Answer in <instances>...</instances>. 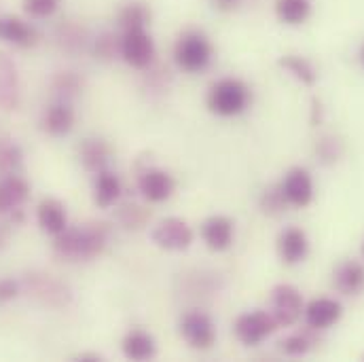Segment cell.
I'll list each match as a JSON object with an SVG mask.
<instances>
[{
	"mask_svg": "<svg viewBox=\"0 0 364 362\" xmlns=\"http://www.w3.org/2000/svg\"><path fill=\"white\" fill-rule=\"evenodd\" d=\"M110 242V227L106 223H90L83 227H66L55 235L53 252L68 263L97 259Z\"/></svg>",
	"mask_w": 364,
	"mask_h": 362,
	"instance_id": "6da1fadb",
	"label": "cell"
},
{
	"mask_svg": "<svg viewBox=\"0 0 364 362\" xmlns=\"http://www.w3.org/2000/svg\"><path fill=\"white\" fill-rule=\"evenodd\" d=\"M21 290L38 305L51 307V309H62L73 303V288L58 280L55 275L43 272H30L23 275Z\"/></svg>",
	"mask_w": 364,
	"mask_h": 362,
	"instance_id": "7a4b0ae2",
	"label": "cell"
},
{
	"mask_svg": "<svg viewBox=\"0 0 364 362\" xmlns=\"http://www.w3.org/2000/svg\"><path fill=\"white\" fill-rule=\"evenodd\" d=\"M212 58H214V47L201 30L182 32L174 45V62L184 73L199 75L208 70Z\"/></svg>",
	"mask_w": 364,
	"mask_h": 362,
	"instance_id": "3957f363",
	"label": "cell"
},
{
	"mask_svg": "<svg viewBox=\"0 0 364 362\" xmlns=\"http://www.w3.org/2000/svg\"><path fill=\"white\" fill-rule=\"evenodd\" d=\"M252 93L248 90V85L240 79L227 77L216 81L210 91H208V108L210 112L218 115V117H237L242 115L248 106H250Z\"/></svg>",
	"mask_w": 364,
	"mask_h": 362,
	"instance_id": "277c9868",
	"label": "cell"
},
{
	"mask_svg": "<svg viewBox=\"0 0 364 362\" xmlns=\"http://www.w3.org/2000/svg\"><path fill=\"white\" fill-rule=\"evenodd\" d=\"M155 55L157 47L146 28L121 32V60L127 66L136 70H146L149 66H153Z\"/></svg>",
	"mask_w": 364,
	"mask_h": 362,
	"instance_id": "5b68a950",
	"label": "cell"
},
{
	"mask_svg": "<svg viewBox=\"0 0 364 362\" xmlns=\"http://www.w3.org/2000/svg\"><path fill=\"white\" fill-rule=\"evenodd\" d=\"M305 312L301 292L290 284H277L269 297V314L277 326H294Z\"/></svg>",
	"mask_w": 364,
	"mask_h": 362,
	"instance_id": "8992f818",
	"label": "cell"
},
{
	"mask_svg": "<svg viewBox=\"0 0 364 362\" xmlns=\"http://www.w3.org/2000/svg\"><path fill=\"white\" fill-rule=\"evenodd\" d=\"M151 240L161 250L182 252V250H186L193 244L195 233H193V229H191V225L186 220L176 218V216H170V218H164L151 231Z\"/></svg>",
	"mask_w": 364,
	"mask_h": 362,
	"instance_id": "52a82bcc",
	"label": "cell"
},
{
	"mask_svg": "<svg viewBox=\"0 0 364 362\" xmlns=\"http://www.w3.org/2000/svg\"><path fill=\"white\" fill-rule=\"evenodd\" d=\"M181 335L188 348L193 350H210L216 341V326L212 318L199 309L186 312L181 318Z\"/></svg>",
	"mask_w": 364,
	"mask_h": 362,
	"instance_id": "ba28073f",
	"label": "cell"
},
{
	"mask_svg": "<svg viewBox=\"0 0 364 362\" xmlns=\"http://www.w3.org/2000/svg\"><path fill=\"white\" fill-rule=\"evenodd\" d=\"M275 329H277V324L272 318V314L269 312H261V309L242 314L235 320V324H233V333H235V337L244 346H259V344H263Z\"/></svg>",
	"mask_w": 364,
	"mask_h": 362,
	"instance_id": "9c48e42d",
	"label": "cell"
},
{
	"mask_svg": "<svg viewBox=\"0 0 364 362\" xmlns=\"http://www.w3.org/2000/svg\"><path fill=\"white\" fill-rule=\"evenodd\" d=\"M138 191L149 203H164L168 201L174 191H176V181L172 179L170 172L159 170V168H146L138 176Z\"/></svg>",
	"mask_w": 364,
	"mask_h": 362,
	"instance_id": "30bf717a",
	"label": "cell"
},
{
	"mask_svg": "<svg viewBox=\"0 0 364 362\" xmlns=\"http://www.w3.org/2000/svg\"><path fill=\"white\" fill-rule=\"evenodd\" d=\"M53 41L58 45V49L62 53H68V55H81L85 53L87 49H91V38L87 28L79 21H73V19H66L62 23H58L55 32H53Z\"/></svg>",
	"mask_w": 364,
	"mask_h": 362,
	"instance_id": "8fae6325",
	"label": "cell"
},
{
	"mask_svg": "<svg viewBox=\"0 0 364 362\" xmlns=\"http://www.w3.org/2000/svg\"><path fill=\"white\" fill-rule=\"evenodd\" d=\"M279 191H282L284 199L288 201V206H292V208H305L314 199V181H311V176H309L307 170L292 168L284 176V181L279 182Z\"/></svg>",
	"mask_w": 364,
	"mask_h": 362,
	"instance_id": "7c38bea8",
	"label": "cell"
},
{
	"mask_svg": "<svg viewBox=\"0 0 364 362\" xmlns=\"http://www.w3.org/2000/svg\"><path fill=\"white\" fill-rule=\"evenodd\" d=\"M341 314H343L341 303L335 299H328V297L309 301L303 312L305 322L311 331H326V329L335 326L341 320Z\"/></svg>",
	"mask_w": 364,
	"mask_h": 362,
	"instance_id": "4fadbf2b",
	"label": "cell"
},
{
	"mask_svg": "<svg viewBox=\"0 0 364 362\" xmlns=\"http://www.w3.org/2000/svg\"><path fill=\"white\" fill-rule=\"evenodd\" d=\"M235 238V225L229 216H210L201 225V240L214 252H225L231 248Z\"/></svg>",
	"mask_w": 364,
	"mask_h": 362,
	"instance_id": "5bb4252c",
	"label": "cell"
},
{
	"mask_svg": "<svg viewBox=\"0 0 364 362\" xmlns=\"http://www.w3.org/2000/svg\"><path fill=\"white\" fill-rule=\"evenodd\" d=\"M21 100L19 73L13 58L0 51V110H15Z\"/></svg>",
	"mask_w": 364,
	"mask_h": 362,
	"instance_id": "9a60e30c",
	"label": "cell"
},
{
	"mask_svg": "<svg viewBox=\"0 0 364 362\" xmlns=\"http://www.w3.org/2000/svg\"><path fill=\"white\" fill-rule=\"evenodd\" d=\"M309 252L307 233L299 227H286L277 235V255L286 265H299Z\"/></svg>",
	"mask_w": 364,
	"mask_h": 362,
	"instance_id": "2e32d148",
	"label": "cell"
},
{
	"mask_svg": "<svg viewBox=\"0 0 364 362\" xmlns=\"http://www.w3.org/2000/svg\"><path fill=\"white\" fill-rule=\"evenodd\" d=\"M36 30L30 21L21 19V17H15V15H4L0 17V41L13 45V47H32L36 45Z\"/></svg>",
	"mask_w": 364,
	"mask_h": 362,
	"instance_id": "e0dca14e",
	"label": "cell"
},
{
	"mask_svg": "<svg viewBox=\"0 0 364 362\" xmlns=\"http://www.w3.org/2000/svg\"><path fill=\"white\" fill-rule=\"evenodd\" d=\"M73 127H75V110H73L70 102L58 100L51 106H47V110L43 115V129L49 136L64 138L73 132Z\"/></svg>",
	"mask_w": 364,
	"mask_h": 362,
	"instance_id": "ac0fdd59",
	"label": "cell"
},
{
	"mask_svg": "<svg viewBox=\"0 0 364 362\" xmlns=\"http://www.w3.org/2000/svg\"><path fill=\"white\" fill-rule=\"evenodd\" d=\"M28 197H30V184L19 174L2 176L0 179V216H6L13 210L21 208Z\"/></svg>",
	"mask_w": 364,
	"mask_h": 362,
	"instance_id": "d6986e66",
	"label": "cell"
},
{
	"mask_svg": "<svg viewBox=\"0 0 364 362\" xmlns=\"http://www.w3.org/2000/svg\"><path fill=\"white\" fill-rule=\"evenodd\" d=\"M36 220H38V227L49 233V235H60L66 227H68V214H66V208L62 201L49 197V199H43L36 208Z\"/></svg>",
	"mask_w": 364,
	"mask_h": 362,
	"instance_id": "ffe728a7",
	"label": "cell"
},
{
	"mask_svg": "<svg viewBox=\"0 0 364 362\" xmlns=\"http://www.w3.org/2000/svg\"><path fill=\"white\" fill-rule=\"evenodd\" d=\"M333 286L346 297H358L364 292V265L358 261H343L333 273Z\"/></svg>",
	"mask_w": 364,
	"mask_h": 362,
	"instance_id": "44dd1931",
	"label": "cell"
},
{
	"mask_svg": "<svg viewBox=\"0 0 364 362\" xmlns=\"http://www.w3.org/2000/svg\"><path fill=\"white\" fill-rule=\"evenodd\" d=\"M121 350H123V356L129 358V361L144 362L155 358L157 354V346H155V339L151 333L142 331V329H132L123 341H121Z\"/></svg>",
	"mask_w": 364,
	"mask_h": 362,
	"instance_id": "7402d4cb",
	"label": "cell"
},
{
	"mask_svg": "<svg viewBox=\"0 0 364 362\" xmlns=\"http://www.w3.org/2000/svg\"><path fill=\"white\" fill-rule=\"evenodd\" d=\"M123 193V184L119 181V176L114 172L102 170L95 174L93 182V201L97 203V208H112Z\"/></svg>",
	"mask_w": 364,
	"mask_h": 362,
	"instance_id": "603a6c76",
	"label": "cell"
},
{
	"mask_svg": "<svg viewBox=\"0 0 364 362\" xmlns=\"http://www.w3.org/2000/svg\"><path fill=\"white\" fill-rule=\"evenodd\" d=\"M79 157L87 172L97 174V172L106 170V166L110 161V147L102 138H87L79 147Z\"/></svg>",
	"mask_w": 364,
	"mask_h": 362,
	"instance_id": "cb8c5ba5",
	"label": "cell"
},
{
	"mask_svg": "<svg viewBox=\"0 0 364 362\" xmlns=\"http://www.w3.org/2000/svg\"><path fill=\"white\" fill-rule=\"evenodd\" d=\"M151 17H153V13L144 2H127L117 13V26H119L121 32L140 30V28L151 26Z\"/></svg>",
	"mask_w": 364,
	"mask_h": 362,
	"instance_id": "d4e9b609",
	"label": "cell"
},
{
	"mask_svg": "<svg viewBox=\"0 0 364 362\" xmlns=\"http://www.w3.org/2000/svg\"><path fill=\"white\" fill-rule=\"evenodd\" d=\"M277 66L284 68L288 75H292L296 81H301V83L307 85V87H314V85L318 83V73H316L314 64H311L307 58L288 53V55H282V58L277 60Z\"/></svg>",
	"mask_w": 364,
	"mask_h": 362,
	"instance_id": "484cf974",
	"label": "cell"
},
{
	"mask_svg": "<svg viewBox=\"0 0 364 362\" xmlns=\"http://www.w3.org/2000/svg\"><path fill=\"white\" fill-rule=\"evenodd\" d=\"M275 15L286 26H301L311 17V0H275Z\"/></svg>",
	"mask_w": 364,
	"mask_h": 362,
	"instance_id": "4316f807",
	"label": "cell"
},
{
	"mask_svg": "<svg viewBox=\"0 0 364 362\" xmlns=\"http://www.w3.org/2000/svg\"><path fill=\"white\" fill-rule=\"evenodd\" d=\"M117 223L127 229V231H138L142 229L149 220H151V210L140 206V203H134V201H127L123 206H119L117 210Z\"/></svg>",
	"mask_w": 364,
	"mask_h": 362,
	"instance_id": "83f0119b",
	"label": "cell"
},
{
	"mask_svg": "<svg viewBox=\"0 0 364 362\" xmlns=\"http://www.w3.org/2000/svg\"><path fill=\"white\" fill-rule=\"evenodd\" d=\"M23 164L21 147L11 138H0V179L17 174Z\"/></svg>",
	"mask_w": 364,
	"mask_h": 362,
	"instance_id": "f1b7e54d",
	"label": "cell"
},
{
	"mask_svg": "<svg viewBox=\"0 0 364 362\" xmlns=\"http://www.w3.org/2000/svg\"><path fill=\"white\" fill-rule=\"evenodd\" d=\"M91 53L102 62H112L114 58H121V34L102 32L91 41Z\"/></svg>",
	"mask_w": 364,
	"mask_h": 362,
	"instance_id": "f546056e",
	"label": "cell"
},
{
	"mask_svg": "<svg viewBox=\"0 0 364 362\" xmlns=\"http://www.w3.org/2000/svg\"><path fill=\"white\" fill-rule=\"evenodd\" d=\"M51 87L53 93L58 95V100H64V102H70L73 97H77L81 90H83V79L73 73V70H64V73H58L51 81Z\"/></svg>",
	"mask_w": 364,
	"mask_h": 362,
	"instance_id": "4dcf8cb0",
	"label": "cell"
},
{
	"mask_svg": "<svg viewBox=\"0 0 364 362\" xmlns=\"http://www.w3.org/2000/svg\"><path fill=\"white\" fill-rule=\"evenodd\" d=\"M311 348H314V339L307 333H296V335H290L284 341H279V350L290 358H301Z\"/></svg>",
	"mask_w": 364,
	"mask_h": 362,
	"instance_id": "1f68e13d",
	"label": "cell"
},
{
	"mask_svg": "<svg viewBox=\"0 0 364 362\" xmlns=\"http://www.w3.org/2000/svg\"><path fill=\"white\" fill-rule=\"evenodd\" d=\"M316 153L322 164H335L343 155V142L337 136H322L316 144Z\"/></svg>",
	"mask_w": 364,
	"mask_h": 362,
	"instance_id": "d6a6232c",
	"label": "cell"
},
{
	"mask_svg": "<svg viewBox=\"0 0 364 362\" xmlns=\"http://www.w3.org/2000/svg\"><path fill=\"white\" fill-rule=\"evenodd\" d=\"M21 4L30 19H49L58 13L62 0H23Z\"/></svg>",
	"mask_w": 364,
	"mask_h": 362,
	"instance_id": "836d02e7",
	"label": "cell"
},
{
	"mask_svg": "<svg viewBox=\"0 0 364 362\" xmlns=\"http://www.w3.org/2000/svg\"><path fill=\"white\" fill-rule=\"evenodd\" d=\"M259 206H261V210H263L267 216H279V214L286 210L288 201L284 199L279 186H269V188L263 191V195H261V199H259Z\"/></svg>",
	"mask_w": 364,
	"mask_h": 362,
	"instance_id": "e575fe53",
	"label": "cell"
},
{
	"mask_svg": "<svg viewBox=\"0 0 364 362\" xmlns=\"http://www.w3.org/2000/svg\"><path fill=\"white\" fill-rule=\"evenodd\" d=\"M19 292H21V284H19V282H15V280H11V277H2V280H0V305H4V303L17 299Z\"/></svg>",
	"mask_w": 364,
	"mask_h": 362,
	"instance_id": "d590c367",
	"label": "cell"
},
{
	"mask_svg": "<svg viewBox=\"0 0 364 362\" xmlns=\"http://www.w3.org/2000/svg\"><path fill=\"white\" fill-rule=\"evenodd\" d=\"M244 2H246V0H210V4H212L216 11H220V13H231V11H235V9H240Z\"/></svg>",
	"mask_w": 364,
	"mask_h": 362,
	"instance_id": "8d00e7d4",
	"label": "cell"
},
{
	"mask_svg": "<svg viewBox=\"0 0 364 362\" xmlns=\"http://www.w3.org/2000/svg\"><path fill=\"white\" fill-rule=\"evenodd\" d=\"M11 233H13V223L11 220H4L0 216V250H4L11 242Z\"/></svg>",
	"mask_w": 364,
	"mask_h": 362,
	"instance_id": "74e56055",
	"label": "cell"
},
{
	"mask_svg": "<svg viewBox=\"0 0 364 362\" xmlns=\"http://www.w3.org/2000/svg\"><path fill=\"white\" fill-rule=\"evenodd\" d=\"M311 112H314V117H311V125H320V123H322V104H320V100H318V97H314V100H311Z\"/></svg>",
	"mask_w": 364,
	"mask_h": 362,
	"instance_id": "f35d334b",
	"label": "cell"
},
{
	"mask_svg": "<svg viewBox=\"0 0 364 362\" xmlns=\"http://www.w3.org/2000/svg\"><path fill=\"white\" fill-rule=\"evenodd\" d=\"M75 361L77 362H102L104 358H102L100 354H90V352H87V354H79Z\"/></svg>",
	"mask_w": 364,
	"mask_h": 362,
	"instance_id": "ab89813d",
	"label": "cell"
},
{
	"mask_svg": "<svg viewBox=\"0 0 364 362\" xmlns=\"http://www.w3.org/2000/svg\"><path fill=\"white\" fill-rule=\"evenodd\" d=\"M358 60H360V66L364 68V43L363 47H360V51H358Z\"/></svg>",
	"mask_w": 364,
	"mask_h": 362,
	"instance_id": "60d3db41",
	"label": "cell"
},
{
	"mask_svg": "<svg viewBox=\"0 0 364 362\" xmlns=\"http://www.w3.org/2000/svg\"><path fill=\"white\" fill-rule=\"evenodd\" d=\"M363 255H364V244H363Z\"/></svg>",
	"mask_w": 364,
	"mask_h": 362,
	"instance_id": "b9f144b4",
	"label": "cell"
}]
</instances>
